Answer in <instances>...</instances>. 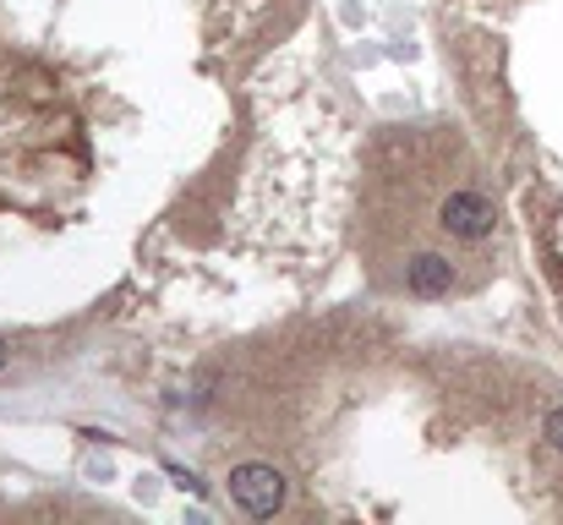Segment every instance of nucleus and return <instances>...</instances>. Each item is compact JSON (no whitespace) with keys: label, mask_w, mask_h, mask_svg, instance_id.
Returning <instances> with one entry per match:
<instances>
[{"label":"nucleus","mask_w":563,"mask_h":525,"mask_svg":"<svg viewBox=\"0 0 563 525\" xmlns=\"http://www.w3.org/2000/svg\"><path fill=\"white\" fill-rule=\"evenodd\" d=\"M438 225H443L454 241H487L493 225H498V208H493L487 192L460 186V192H449V197L438 203Z\"/></svg>","instance_id":"1"},{"label":"nucleus","mask_w":563,"mask_h":525,"mask_svg":"<svg viewBox=\"0 0 563 525\" xmlns=\"http://www.w3.org/2000/svg\"><path fill=\"white\" fill-rule=\"evenodd\" d=\"M230 499H235L252 521H268V515L285 510V477H279L274 466H263V460H246V466L230 471Z\"/></svg>","instance_id":"2"},{"label":"nucleus","mask_w":563,"mask_h":525,"mask_svg":"<svg viewBox=\"0 0 563 525\" xmlns=\"http://www.w3.org/2000/svg\"><path fill=\"white\" fill-rule=\"evenodd\" d=\"M454 263L443 258V252H416L410 263H405V291L410 296H421V302H438V296H449L454 291Z\"/></svg>","instance_id":"3"},{"label":"nucleus","mask_w":563,"mask_h":525,"mask_svg":"<svg viewBox=\"0 0 563 525\" xmlns=\"http://www.w3.org/2000/svg\"><path fill=\"white\" fill-rule=\"evenodd\" d=\"M548 444H553V449L563 455V405L553 411V416H548Z\"/></svg>","instance_id":"4"},{"label":"nucleus","mask_w":563,"mask_h":525,"mask_svg":"<svg viewBox=\"0 0 563 525\" xmlns=\"http://www.w3.org/2000/svg\"><path fill=\"white\" fill-rule=\"evenodd\" d=\"M0 367H5V340H0Z\"/></svg>","instance_id":"5"}]
</instances>
